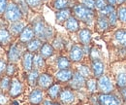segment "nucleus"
Listing matches in <instances>:
<instances>
[{"instance_id": "1", "label": "nucleus", "mask_w": 126, "mask_h": 105, "mask_svg": "<svg viewBox=\"0 0 126 105\" xmlns=\"http://www.w3.org/2000/svg\"><path fill=\"white\" fill-rule=\"evenodd\" d=\"M32 28L34 30L35 36L41 40H49L53 36V29L47 25L43 19H37L32 23Z\"/></svg>"}, {"instance_id": "2", "label": "nucleus", "mask_w": 126, "mask_h": 105, "mask_svg": "<svg viewBox=\"0 0 126 105\" xmlns=\"http://www.w3.org/2000/svg\"><path fill=\"white\" fill-rule=\"evenodd\" d=\"M72 12L74 13V17H76L78 20L85 22V23H90L94 20V12L93 10H90L83 5H75L72 9Z\"/></svg>"}, {"instance_id": "3", "label": "nucleus", "mask_w": 126, "mask_h": 105, "mask_svg": "<svg viewBox=\"0 0 126 105\" xmlns=\"http://www.w3.org/2000/svg\"><path fill=\"white\" fill-rule=\"evenodd\" d=\"M4 17H5V20L10 21L11 23L16 22L22 19V10L18 6V4L11 1L8 4V7L4 13Z\"/></svg>"}, {"instance_id": "4", "label": "nucleus", "mask_w": 126, "mask_h": 105, "mask_svg": "<svg viewBox=\"0 0 126 105\" xmlns=\"http://www.w3.org/2000/svg\"><path fill=\"white\" fill-rule=\"evenodd\" d=\"M22 43H20L19 41L13 43L12 45L9 47V51H8V55L7 58L9 62L11 63H16L20 60V58L23 56V51H22Z\"/></svg>"}, {"instance_id": "5", "label": "nucleus", "mask_w": 126, "mask_h": 105, "mask_svg": "<svg viewBox=\"0 0 126 105\" xmlns=\"http://www.w3.org/2000/svg\"><path fill=\"white\" fill-rule=\"evenodd\" d=\"M97 84H98L99 90L103 93H110L113 90V86L110 82V78L107 75H102L101 77H99Z\"/></svg>"}, {"instance_id": "6", "label": "nucleus", "mask_w": 126, "mask_h": 105, "mask_svg": "<svg viewBox=\"0 0 126 105\" xmlns=\"http://www.w3.org/2000/svg\"><path fill=\"white\" fill-rule=\"evenodd\" d=\"M100 105H120V100L110 93H101L98 96Z\"/></svg>"}, {"instance_id": "7", "label": "nucleus", "mask_w": 126, "mask_h": 105, "mask_svg": "<svg viewBox=\"0 0 126 105\" xmlns=\"http://www.w3.org/2000/svg\"><path fill=\"white\" fill-rule=\"evenodd\" d=\"M34 37H35V33L32 28V25H26L24 29L22 30V32L20 33V35L18 36V41L22 44H27L34 39Z\"/></svg>"}, {"instance_id": "8", "label": "nucleus", "mask_w": 126, "mask_h": 105, "mask_svg": "<svg viewBox=\"0 0 126 105\" xmlns=\"http://www.w3.org/2000/svg\"><path fill=\"white\" fill-rule=\"evenodd\" d=\"M84 56V52L83 49L79 45H74L72 46L70 52H69V59L71 61L74 62H79L83 59Z\"/></svg>"}, {"instance_id": "9", "label": "nucleus", "mask_w": 126, "mask_h": 105, "mask_svg": "<svg viewBox=\"0 0 126 105\" xmlns=\"http://www.w3.org/2000/svg\"><path fill=\"white\" fill-rule=\"evenodd\" d=\"M12 40H13V35L9 29L5 26L0 27V45L2 47H7V46L12 45Z\"/></svg>"}, {"instance_id": "10", "label": "nucleus", "mask_w": 126, "mask_h": 105, "mask_svg": "<svg viewBox=\"0 0 126 105\" xmlns=\"http://www.w3.org/2000/svg\"><path fill=\"white\" fill-rule=\"evenodd\" d=\"M23 91V86L21 84L20 81H18V79L13 78L12 79V83H11V87L9 90V95L11 97H16L18 96L21 92Z\"/></svg>"}, {"instance_id": "11", "label": "nucleus", "mask_w": 126, "mask_h": 105, "mask_svg": "<svg viewBox=\"0 0 126 105\" xmlns=\"http://www.w3.org/2000/svg\"><path fill=\"white\" fill-rule=\"evenodd\" d=\"M86 81L85 78L83 76H81L79 72H74V76L72 78V80L70 81V86L72 89L74 90H79L80 88H82L85 85Z\"/></svg>"}, {"instance_id": "12", "label": "nucleus", "mask_w": 126, "mask_h": 105, "mask_svg": "<svg viewBox=\"0 0 126 105\" xmlns=\"http://www.w3.org/2000/svg\"><path fill=\"white\" fill-rule=\"evenodd\" d=\"M53 85V78L49 74L43 73L39 76L38 79V86L41 89H48Z\"/></svg>"}, {"instance_id": "13", "label": "nucleus", "mask_w": 126, "mask_h": 105, "mask_svg": "<svg viewBox=\"0 0 126 105\" xmlns=\"http://www.w3.org/2000/svg\"><path fill=\"white\" fill-rule=\"evenodd\" d=\"M33 58L34 55L30 52H24L22 56V67L26 72H29L33 69Z\"/></svg>"}, {"instance_id": "14", "label": "nucleus", "mask_w": 126, "mask_h": 105, "mask_svg": "<svg viewBox=\"0 0 126 105\" xmlns=\"http://www.w3.org/2000/svg\"><path fill=\"white\" fill-rule=\"evenodd\" d=\"M44 99V91L41 89H35L29 94V101L32 104L38 105L40 104Z\"/></svg>"}, {"instance_id": "15", "label": "nucleus", "mask_w": 126, "mask_h": 105, "mask_svg": "<svg viewBox=\"0 0 126 105\" xmlns=\"http://www.w3.org/2000/svg\"><path fill=\"white\" fill-rule=\"evenodd\" d=\"M59 99L64 104H70L75 100V93L70 89H65V90H61Z\"/></svg>"}, {"instance_id": "16", "label": "nucleus", "mask_w": 126, "mask_h": 105, "mask_svg": "<svg viewBox=\"0 0 126 105\" xmlns=\"http://www.w3.org/2000/svg\"><path fill=\"white\" fill-rule=\"evenodd\" d=\"M65 25V28L70 31V32H77L79 31V20L74 17V16H71L64 23Z\"/></svg>"}, {"instance_id": "17", "label": "nucleus", "mask_w": 126, "mask_h": 105, "mask_svg": "<svg viewBox=\"0 0 126 105\" xmlns=\"http://www.w3.org/2000/svg\"><path fill=\"white\" fill-rule=\"evenodd\" d=\"M74 76V72L69 68V69H62L59 70L58 72L55 73V78L59 82H69L72 80Z\"/></svg>"}, {"instance_id": "18", "label": "nucleus", "mask_w": 126, "mask_h": 105, "mask_svg": "<svg viewBox=\"0 0 126 105\" xmlns=\"http://www.w3.org/2000/svg\"><path fill=\"white\" fill-rule=\"evenodd\" d=\"M24 27H25L24 22L18 21H16V22H12L9 25V31L11 32V34L14 37H16V36L20 35V33L22 32V30L24 29Z\"/></svg>"}, {"instance_id": "19", "label": "nucleus", "mask_w": 126, "mask_h": 105, "mask_svg": "<svg viewBox=\"0 0 126 105\" xmlns=\"http://www.w3.org/2000/svg\"><path fill=\"white\" fill-rule=\"evenodd\" d=\"M72 14V10L67 8V9H63V10H59L56 14H55V20H56V22L61 24V23H65V21L71 17Z\"/></svg>"}, {"instance_id": "20", "label": "nucleus", "mask_w": 126, "mask_h": 105, "mask_svg": "<svg viewBox=\"0 0 126 105\" xmlns=\"http://www.w3.org/2000/svg\"><path fill=\"white\" fill-rule=\"evenodd\" d=\"M91 69L95 78H99L104 73V63L100 60H93L91 62Z\"/></svg>"}, {"instance_id": "21", "label": "nucleus", "mask_w": 126, "mask_h": 105, "mask_svg": "<svg viewBox=\"0 0 126 105\" xmlns=\"http://www.w3.org/2000/svg\"><path fill=\"white\" fill-rule=\"evenodd\" d=\"M79 40L83 46L89 45L91 40V31L87 28H82L79 31Z\"/></svg>"}, {"instance_id": "22", "label": "nucleus", "mask_w": 126, "mask_h": 105, "mask_svg": "<svg viewBox=\"0 0 126 105\" xmlns=\"http://www.w3.org/2000/svg\"><path fill=\"white\" fill-rule=\"evenodd\" d=\"M42 46H43V42H42L41 39H39V38H34V39L31 40L29 43H27L26 49H27L28 52L34 54V53L40 51V49H41Z\"/></svg>"}, {"instance_id": "23", "label": "nucleus", "mask_w": 126, "mask_h": 105, "mask_svg": "<svg viewBox=\"0 0 126 105\" xmlns=\"http://www.w3.org/2000/svg\"><path fill=\"white\" fill-rule=\"evenodd\" d=\"M54 54V48L52 45H50L49 43H45L40 49V55L44 58V59H47L49 57H51Z\"/></svg>"}, {"instance_id": "24", "label": "nucleus", "mask_w": 126, "mask_h": 105, "mask_svg": "<svg viewBox=\"0 0 126 105\" xmlns=\"http://www.w3.org/2000/svg\"><path fill=\"white\" fill-rule=\"evenodd\" d=\"M33 67L36 70H40L46 67V61L45 59L39 54V55H34L33 58Z\"/></svg>"}, {"instance_id": "25", "label": "nucleus", "mask_w": 126, "mask_h": 105, "mask_svg": "<svg viewBox=\"0 0 126 105\" xmlns=\"http://www.w3.org/2000/svg\"><path fill=\"white\" fill-rule=\"evenodd\" d=\"M61 92V87L59 84H53L47 89V94L51 99H56Z\"/></svg>"}, {"instance_id": "26", "label": "nucleus", "mask_w": 126, "mask_h": 105, "mask_svg": "<svg viewBox=\"0 0 126 105\" xmlns=\"http://www.w3.org/2000/svg\"><path fill=\"white\" fill-rule=\"evenodd\" d=\"M109 20L105 17V16H101L97 19V21H96V27L97 29H99L100 31H105V30L108 29L109 27Z\"/></svg>"}, {"instance_id": "27", "label": "nucleus", "mask_w": 126, "mask_h": 105, "mask_svg": "<svg viewBox=\"0 0 126 105\" xmlns=\"http://www.w3.org/2000/svg\"><path fill=\"white\" fill-rule=\"evenodd\" d=\"M39 71L36 69H32L31 71L27 72V82L28 84L34 87L36 84H38V79H39Z\"/></svg>"}, {"instance_id": "28", "label": "nucleus", "mask_w": 126, "mask_h": 105, "mask_svg": "<svg viewBox=\"0 0 126 105\" xmlns=\"http://www.w3.org/2000/svg\"><path fill=\"white\" fill-rule=\"evenodd\" d=\"M11 83H12L11 77L7 75H5L4 77H1V79H0V91H3V92L8 91L10 90Z\"/></svg>"}, {"instance_id": "29", "label": "nucleus", "mask_w": 126, "mask_h": 105, "mask_svg": "<svg viewBox=\"0 0 126 105\" xmlns=\"http://www.w3.org/2000/svg\"><path fill=\"white\" fill-rule=\"evenodd\" d=\"M56 66L59 70L62 69H69L71 66V60L67 59L66 57H59L56 60Z\"/></svg>"}, {"instance_id": "30", "label": "nucleus", "mask_w": 126, "mask_h": 105, "mask_svg": "<svg viewBox=\"0 0 126 105\" xmlns=\"http://www.w3.org/2000/svg\"><path fill=\"white\" fill-rule=\"evenodd\" d=\"M114 38L119 44H121L123 47H126V30H117L114 34Z\"/></svg>"}, {"instance_id": "31", "label": "nucleus", "mask_w": 126, "mask_h": 105, "mask_svg": "<svg viewBox=\"0 0 126 105\" xmlns=\"http://www.w3.org/2000/svg\"><path fill=\"white\" fill-rule=\"evenodd\" d=\"M85 86H86L88 91L91 92V93L95 92L97 90V88H98V84H97V81H96L95 78H88L86 80Z\"/></svg>"}, {"instance_id": "32", "label": "nucleus", "mask_w": 126, "mask_h": 105, "mask_svg": "<svg viewBox=\"0 0 126 105\" xmlns=\"http://www.w3.org/2000/svg\"><path fill=\"white\" fill-rule=\"evenodd\" d=\"M116 84L119 88H125L126 87V73L120 72L116 76Z\"/></svg>"}, {"instance_id": "33", "label": "nucleus", "mask_w": 126, "mask_h": 105, "mask_svg": "<svg viewBox=\"0 0 126 105\" xmlns=\"http://www.w3.org/2000/svg\"><path fill=\"white\" fill-rule=\"evenodd\" d=\"M69 5V1L68 0H54L53 3V7L55 9L59 10H63V9H67Z\"/></svg>"}, {"instance_id": "34", "label": "nucleus", "mask_w": 126, "mask_h": 105, "mask_svg": "<svg viewBox=\"0 0 126 105\" xmlns=\"http://www.w3.org/2000/svg\"><path fill=\"white\" fill-rule=\"evenodd\" d=\"M77 72H79L81 76H83L84 78H88L90 77V69L87 65H79L78 67Z\"/></svg>"}, {"instance_id": "35", "label": "nucleus", "mask_w": 126, "mask_h": 105, "mask_svg": "<svg viewBox=\"0 0 126 105\" xmlns=\"http://www.w3.org/2000/svg\"><path fill=\"white\" fill-rule=\"evenodd\" d=\"M16 71V65H15V63L9 62L7 64V68H6V72H5L6 75L9 76V77H13V76L15 75Z\"/></svg>"}, {"instance_id": "36", "label": "nucleus", "mask_w": 126, "mask_h": 105, "mask_svg": "<svg viewBox=\"0 0 126 105\" xmlns=\"http://www.w3.org/2000/svg\"><path fill=\"white\" fill-rule=\"evenodd\" d=\"M25 3H26L27 6H29L30 8L36 9V8L41 7V5H42V3H43V0H25Z\"/></svg>"}, {"instance_id": "37", "label": "nucleus", "mask_w": 126, "mask_h": 105, "mask_svg": "<svg viewBox=\"0 0 126 105\" xmlns=\"http://www.w3.org/2000/svg\"><path fill=\"white\" fill-rule=\"evenodd\" d=\"M117 18L119 19L120 21L126 23V8L125 7H120L117 11Z\"/></svg>"}, {"instance_id": "38", "label": "nucleus", "mask_w": 126, "mask_h": 105, "mask_svg": "<svg viewBox=\"0 0 126 105\" xmlns=\"http://www.w3.org/2000/svg\"><path fill=\"white\" fill-rule=\"evenodd\" d=\"M52 47L56 50H62L63 47H64V42L60 37H57L53 40V43H52Z\"/></svg>"}, {"instance_id": "39", "label": "nucleus", "mask_w": 126, "mask_h": 105, "mask_svg": "<svg viewBox=\"0 0 126 105\" xmlns=\"http://www.w3.org/2000/svg\"><path fill=\"white\" fill-rule=\"evenodd\" d=\"M81 5L90 10H93L95 8V0H81Z\"/></svg>"}, {"instance_id": "40", "label": "nucleus", "mask_w": 126, "mask_h": 105, "mask_svg": "<svg viewBox=\"0 0 126 105\" xmlns=\"http://www.w3.org/2000/svg\"><path fill=\"white\" fill-rule=\"evenodd\" d=\"M114 11V7L113 6H110V5H107L103 10H101L100 12H101V14L102 16H109L110 13H112Z\"/></svg>"}, {"instance_id": "41", "label": "nucleus", "mask_w": 126, "mask_h": 105, "mask_svg": "<svg viewBox=\"0 0 126 105\" xmlns=\"http://www.w3.org/2000/svg\"><path fill=\"white\" fill-rule=\"evenodd\" d=\"M117 13L115 11H113L112 13H110L109 15V23L110 25H114L116 23V21H117Z\"/></svg>"}, {"instance_id": "42", "label": "nucleus", "mask_w": 126, "mask_h": 105, "mask_svg": "<svg viewBox=\"0 0 126 105\" xmlns=\"http://www.w3.org/2000/svg\"><path fill=\"white\" fill-rule=\"evenodd\" d=\"M107 6V1L106 0H95V8L98 10H103Z\"/></svg>"}, {"instance_id": "43", "label": "nucleus", "mask_w": 126, "mask_h": 105, "mask_svg": "<svg viewBox=\"0 0 126 105\" xmlns=\"http://www.w3.org/2000/svg\"><path fill=\"white\" fill-rule=\"evenodd\" d=\"M7 62L6 60H4L3 58H0V78L4 72H6V68H7Z\"/></svg>"}, {"instance_id": "44", "label": "nucleus", "mask_w": 126, "mask_h": 105, "mask_svg": "<svg viewBox=\"0 0 126 105\" xmlns=\"http://www.w3.org/2000/svg\"><path fill=\"white\" fill-rule=\"evenodd\" d=\"M9 102V97L6 95L5 92L0 91V105H6Z\"/></svg>"}, {"instance_id": "45", "label": "nucleus", "mask_w": 126, "mask_h": 105, "mask_svg": "<svg viewBox=\"0 0 126 105\" xmlns=\"http://www.w3.org/2000/svg\"><path fill=\"white\" fill-rule=\"evenodd\" d=\"M8 0H0V15L4 14L8 7Z\"/></svg>"}, {"instance_id": "46", "label": "nucleus", "mask_w": 126, "mask_h": 105, "mask_svg": "<svg viewBox=\"0 0 126 105\" xmlns=\"http://www.w3.org/2000/svg\"><path fill=\"white\" fill-rule=\"evenodd\" d=\"M120 93H121L122 97L126 100V88H122V90H120Z\"/></svg>"}, {"instance_id": "47", "label": "nucleus", "mask_w": 126, "mask_h": 105, "mask_svg": "<svg viewBox=\"0 0 126 105\" xmlns=\"http://www.w3.org/2000/svg\"><path fill=\"white\" fill-rule=\"evenodd\" d=\"M108 1V3L110 4V6H113L114 7V5L117 3V0H107Z\"/></svg>"}, {"instance_id": "48", "label": "nucleus", "mask_w": 126, "mask_h": 105, "mask_svg": "<svg viewBox=\"0 0 126 105\" xmlns=\"http://www.w3.org/2000/svg\"><path fill=\"white\" fill-rule=\"evenodd\" d=\"M44 105H53V103L50 100H45L44 101Z\"/></svg>"}, {"instance_id": "49", "label": "nucleus", "mask_w": 126, "mask_h": 105, "mask_svg": "<svg viewBox=\"0 0 126 105\" xmlns=\"http://www.w3.org/2000/svg\"><path fill=\"white\" fill-rule=\"evenodd\" d=\"M124 2H125V0H117V3H119V4H122Z\"/></svg>"}, {"instance_id": "50", "label": "nucleus", "mask_w": 126, "mask_h": 105, "mask_svg": "<svg viewBox=\"0 0 126 105\" xmlns=\"http://www.w3.org/2000/svg\"><path fill=\"white\" fill-rule=\"evenodd\" d=\"M53 105H61V104H59V103H53Z\"/></svg>"}, {"instance_id": "51", "label": "nucleus", "mask_w": 126, "mask_h": 105, "mask_svg": "<svg viewBox=\"0 0 126 105\" xmlns=\"http://www.w3.org/2000/svg\"><path fill=\"white\" fill-rule=\"evenodd\" d=\"M97 105H100V104H97Z\"/></svg>"}, {"instance_id": "52", "label": "nucleus", "mask_w": 126, "mask_h": 105, "mask_svg": "<svg viewBox=\"0 0 126 105\" xmlns=\"http://www.w3.org/2000/svg\"><path fill=\"white\" fill-rule=\"evenodd\" d=\"M44 1H46V0H44Z\"/></svg>"}]
</instances>
